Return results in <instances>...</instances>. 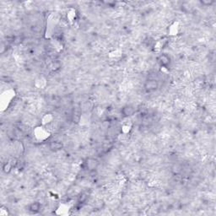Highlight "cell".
<instances>
[{
    "instance_id": "6da1fadb",
    "label": "cell",
    "mask_w": 216,
    "mask_h": 216,
    "mask_svg": "<svg viewBox=\"0 0 216 216\" xmlns=\"http://www.w3.org/2000/svg\"><path fill=\"white\" fill-rule=\"evenodd\" d=\"M145 88L148 92H153L159 88V82L155 80H147L145 84Z\"/></svg>"
},
{
    "instance_id": "7a4b0ae2",
    "label": "cell",
    "mask_w": 216,
    "mask_h": 216,
    "mask_svg": "<svg viewBox=\"0 0 216 216\" xmlns=\"http://www.w3.org/2000/svg\"><path fill=\"white\" fill-rule=\"evenodd\" d=\"M158 63L160 64L161 67L166 68L170 63H171V59L168 57L166 54H161L159 57H158Z\"/></svg>"
},
{
    "instance_id": "3957f363",
    "label": "cell",
    "mask_w": 216,
    "mask_h": 216,
    "mask_svg": "<svg viewBox=\"0 0 216 216\" xmlns=\"http://www.w3.org/2000/svg\"><path fill=\"white\" fill-rule=\"evenodd\" d=\"M49 149L52 151H59L61 150L63 147V143L60 141H52L49 144Z\"/></svg>"
},
{
    "instance_id": "277c9868",
    "label": "cell",
    "mask_w": 216,
    "mask_h": 216,
    "mask_svg": "<svg viewBox=\"0 0 216 216\" xmlns=\"http://www.w3.org/2000/svg\"><path fill=\"white\" fill-rule=\"evenodd\" d=\"M134 112H135V110L131 106H126L122 108V113L123 114L124 117H131V116L134 115Z\"/></svg>"
},
{
    "instance_id": "5b68a950",
    "label": "cell",
    "mask_w": 216,
    "mask_h": 216,
    "mask_svg": "<svg viewBox=\"0 0 216 216\" xmlns=\"http://www.w3.org/2000/svg\"><path fill=\"white\" fill-rule=\"evenodd\" d=\"M41 208H42V206H41L40 203L33 202V203H32L31 204L29 205L28 209H29V211H31L32 213L37 214L41 210Z\"/></svg>"
}]
</instances>
